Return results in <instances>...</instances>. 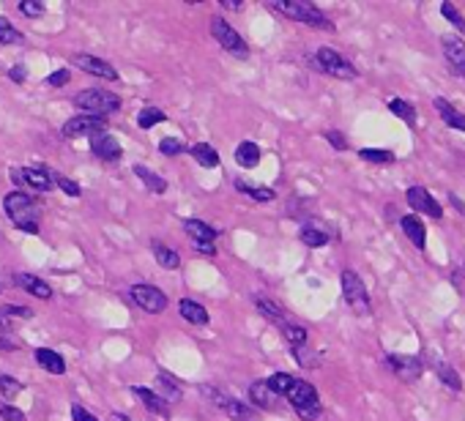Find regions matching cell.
<instances>
[{
    "label": "cell",
    "mask_w": 465,
    "mask_h": 421,
    "mask_svg": "<svg viewBox=\"0 0 465 421\" xmlns=\"http://www.w3.org/2000/svg\"><path fill=\"white\" fill-rule=\"evenodd\" d=\"M3 208H6V214H8V219L14 222L17 230H25V232H38V205H36V200L31 195H25V192H11V195H6L3 200Z\"/></svg>",
    "instance_id": "obj_1"
},
{
    "label": "cell",
    "mask_w": 465,
    "mask_h": 421,
    "mask_svg": "<svg viewBox=\"0 0 465 421\" xmlns=\"http://www.w3.org/2000/svg\"><path fill=\"white\" fill-rule=\"evenodd\" d=\"M271 8L285 14V17H290V20H296V22H301V25L320 28V31H334V22L307 0H277V3H271Z\"/></svg>",
    "instance_id": "obj_2"
},
{
    "label": "cell",
    "mask_w": 465,
    "mask_h": 421,
    "mask_svg": "<svg viewBox=\"0 0 465 421\" xmlns=\"http://www.w3.org/2000/svg\"><path fill=\"white\" fill-rule=\"evenodd\" d=\"M74 104H77L80 110H85V115L107 118V115H113V112L121 110V96H115V94H110V91L93 88V91L77 94V96H74Z\"/></svg>",
    "instance_id": "obj_3"
},
{
    "label": "cell",
    "mask_w": 465,
    "mask_h": 421,
    "mask_svg": "<svg viewBox=\"0 0 465 421\" xmlns=\"http://www.w3.org/2000/svg\"><path fill=\"white\" fill-rule=\"evenodd\" d=\"M287 402L299 411V416L304 421H315L320 416V399H317V389L307 383V381H293L290 391L285 394Z\"/></svg>",
    "instance_id": "obj_4"
},
{
    "label": "cell",
    "mask_w": 465,
    "mask_h": 421,
    "mask_svg": "<svg viewBox=\"0 0 465 421\" xmlns=\"http://www.w3.org/2000/svg\"><path fill=\"white\" fill-rule=\"evenodd\" d=\"M342 282V295H345V301H348V306L356 312V315H370V293L364 288V279L356 274V271H350V268H345L340 276Z\"/></svg>",
    "instance_id": "obj_5"
},
{
    "label": "cell",
    "mask_w": 465,
    "mask_h": 421,
    "mask_svg": "<svg viewBox=\"0 0 465 421\" xmlns=\"http://www.w3.org/2000/svg\"><path fill=\"white\" fill-rule=\"evenodd\" d=\"M312 66H315L317 71H323V74L337 77V80H356V77H359L356 66L350 64V61H345L340 52H334V50H329V47L317 50V55H315Z\"/></svg>",
    "instance_id": "obj_6"
},
{
    "label": "cell",
    "mask_w": 465,
    "mask_h": 421,
    "mask_svg": "<svg viewBox=\"0 0 465 421\" xmlns=\"http://www.w3.org/2000/svg\"><path fill=\"white\" fill-rule=\"evenodd\" d=\"M211 36H214L219 44H222V50H224V52H230L233 58H238V61L249 58L247 41L233 31V28H230V22H224L222 17H214V20H211Z\"/></svg>",
    "instance_id": "obj_7"
},
{
    "label": "cell",
    "mask_w": 465,
    "mask_h": 421,
    "mask_svg": "<svg viewBox=\"0 0 465 421\" xmlns=\"http://www.w3.org/2000/svg\"><path fill=\"white\" fill-rule=\"evenodd\" d=\"M386 364H389V369L394 372V378H397V381H403V383H416V381L422 378V372H424L422 361H419L416 356L389 353V356H386Z\"/></svg>",
    "instance_id": "obj_8"
},
{
    "label": "cell",
    "mask_w": 465,
    "mask_h": 421,
    "mask_svg": "<svg viewBox=\"0 0 465 421\" xmlns=\"http://www.w3.org/2000/svg\"><path fill=\"white\" fill-rule=\"evenodd\" d=\"M131 298H134L137 306H143L151 315L167 309V295L159 290V288H154V285H134L131 288Z\"/></svg>",
    "instance_id": "obj_9"
},
{
    "label": "cell",
    "mask_w": 465,
    "mask_h": 421,
    "mask_svg": "<svg viewBox=\"0 0 465 421\" xmlns=\"http://www.w3.org/2000/svg\"><path fill=\"white\" fill-rule=\"evenodd\" d=\"M91 151L101 159V162H118L121 156H124V151H121V145H118V140L110 134L107 129L101 131H93L91 134Z\"/></svg>",
    "instance_id": "obj_10"
},
{
    "label": "cell",
    "mask_w": 465,
    "mask_h": 421,
    "mask_svg": "<svg viewBox=\"0 0 465 421\" xmlns=\"http://www.w3.org/2000/svg\"><path fill=\"white\" fill-rule=\"evenodd\" d=\"M441 47H443V58L449 64V71L465 77V41L460 36H443L441 38Z\"/></svg>",
    "instance_id": "obj_11"
},
{
    "label": "cell",
    "mask_w": 465,
    "mask_h": 421,
    "mask_svg": "<svg viewBox=\"0 0 465 421\" xmlns=\"http://www.w3.org/2000/svg\"><path fill=\"white\" fill-rule=\"evenodd\" d=\"M11 181L17 186H31V189H38V192H50L52 189V172H47V170H33V167L11 170Z\"/></svg>",
    "instance_id": "obj_12"
},
{
    "label": "cell",
    "mask_w": 465,
    "mask_h": 421,
    "mask_svg": "<svg viewBox=\"0 0 465 421\" xmlns=\"http://www.w3.org/2000/svg\"><path fill=\"white\" fill-rule=\"evenodd\" d=\"M405 197H408V205H410L413 211H422V214L433 216L435 222H438V219H443V208L435 202L433 195H430L424 186H410V189L405 192Z\"/></svg>",
    "instance_id": "obj_13"
},
{
    "label": "cell",
    "mask_w": 465,
    "mask_h": 421,
    "mask_svg": "<svg viewBox=\"0 0 465 421\" xmlns=\"http://www.w3.org/2000/svg\"><path fill=\"white\" fill-rule=\"evenodd\" d=\"M107 129V118H96V115H77V118H69L63 124V137H83L88 134L91 137L93 131Z\"/></svg>",
    "instance_id": "obj_14"
},
{
    "label": "cell",
    "mask_w": 465,
    "mask_h": 421,
    "mask_svg": "<svg viewBox=\"0 0 465 421\" xmlns=\"http://www.w3.org/2000/svg\"><path fill=\"white\" fill-rule=\"evenodd\" d=\"M211 399H214V405L222 408L227 416L233 421H257L255 416V411H249L244 402H238V399H233V397H227V394H222V391H211L208 394Z\"/></svg>",
    "instance_id": "obj_15"
},
{
    "label": "cell",
    "mask_w": 465,
    "mask_h": 421,
    "mask_svg": "<svg viewBox=\"0 0 465 421\" xmlns=\"http://www.w3.org/2000/svg\"><path fill=\"white\" fill-rule=\"evenodd\" d=\"M74 66H80L85 74H93V77H101V80H118V71L115 66H110L101 58H93V55H74Z\"/></svg>",
    "instance_id": "obj_16"
},
{
    "label": "cell",
    "mask_w": 465,
    "mask_h": 421,
    "mask_svg": "<svg viewBox=\"0 0 465 421\" xmlns=\"http://www.w3.org/2000/svg\"><path fill=\"white\" fill-rule=\"evenodd\" d=\"M400 227H403L408 241H410L416 249H424V246H427V230H424V222H422L419 216H413V214L400 216Z\"/></svg>",
    "instance_id": "obj_17"
},
{
    "label": "cell",
    "mask_w": 465,
    "mask_h": 421,
    "mask_svg": "<svg viewBox=\"0 0 465 421\" xmlns=\"http://www.w3.org/2000/svg\"><path fill=\"white\" fill-rule=\"evenodd\" d=\"M14 282H17V288L28 290V293H31V295H36V298H41V301L52 298V288H50V285H47L44 279L33 276V274H14Z\"/></svg>",
    "instance_id": "obj_18"
},
{
    "label": "cell",
    "mask_w": 465,
    "mask_h": 421,
    "mask_svg": "<svg viewBox=\"0 0 465 421\" xmlns=\"http://www.w3.org/2000/svg\"><path fill=\"white\" fill-rule=\"evenodd\" d=\"M249 399H252L257 408H263V411H274L279 402V397L269 389L266 381H255V383L249 386Z\"/></svg>",
    "instance_id": "obj_19"
},
{
    "label": "cell",
    "mask_w": 465,
    "mask_h": 421,
    "mask_svg": "<svg viewBox=\"0 0 465 421\" xmlns=\"http://www.w3.org/2000/svg\"><path fill=\"white\" fill-rule=\"evenodd\" d=\"M184 230L186 235L192 238V244H214L219 235L214 227L200 222V219H184Z\"/></svg>",
    "instance_id": "obj_20"
},
{
    "label": "cell",
    "mask_w": 465,
    "mask_h": 421,
    "mask_svg": "<svg viewBox=\"0 0 465 421\" xmlns=\"http://www.w3.org/2000/svg\"><path fill=\"white\" fill-rule=\"evenodd\" d=\"M435 110H438V115L443 118L446 126H452V129H457V131H465V112H460L452 101H446V98H435Z\"/></svg>",
    "instance_id": "obj_21"
},
{
    "label": "cell",
    "mask_w": 465,
    "mask_h": 421,
    "mask_svg": "<svg viewBox=\"0 0 465 421\" xmlns=\"http://www.w3.org/2000/svg\"><path fill=\"white\" fill-rule=\"evenodd\" d=\"M131 394H137V399H140L151 413H162V416L170 413V405L164 402V397H162L159 391H151V389H145V386H134Z\"/></svg>",
    "instance_id": "obj_22"
},
{
    "label": "cell",
    "mask_w": 465,
    "mask_h": 421,
    "mask_svg": "<svg viewBox=\"0 0 465 421\" xmlns=\"http://www.w3.org/2000/svg\"><path fill=\"white\" fill-rule=\"evenodd\" d=\"M36 361L41 369H47L50 375H63L66 372V361L58 350H50V348H38L36 350Z\"/></svg>",
    "instance_id": "obj_23"
},
{
    "label": "cell",
    "mask_w": 465,
    "mask_h": 421,
    "mask_svg": "<svg viewBox=\"0 0 465 421\" xmlns=\"http://www.w3.org/2000/svg\"><path fill=\"white\" fill-rule=\"evenodd\" d=\"M435 375H438V381H441L446 389L452 391V394H457V391L463 389V381H460V375H457V369H455L452 364H443V361H438V364H435Z\"/></svg>",
    "instance_id": "obj_24"
},
{
    "label": "cell",
    "mask_w": 465,
    "mask_h": 421,
    "mask_svg": "<svg viewBox=\"0 0 465 421\" xmlns=\"http://www.w3.org/2000/svg\"><path fill=\"white\" fill-rule=\"evenodd\" d=\"M178 312L184 315V320L194 325H206L208 323V312H206V306H200L197 301H192V298H184L181 304H178Z\"/></svg>",
    "instance_id": "obj_25"
},
{
    "label": "cell",
    "mask_w": 465,
    "mask_h": 421,
    "mask_svg": "<svg viewBox=\"0 0 465 421\" xmlns=\"http://www.w3.org/2000/svg\"><path fill=\"white\" fill-rule=\"evenodd\" d=\"M134 175L145 184V189L148 192H156V195H162L164 189H167V181L162 178V175H156V172H151L148 167H143V164H134Z\"/></svg>",
    "instance_id": "obj_26"
},
{
    "label": "cell",
    "mask_w": 465,
    "mask_h": 421,
    "mask_svg": "<svg viewBox=\"0 0 465 421\" xmlns=\"http://www.w3.org/2000/svg\"><path fill=\"white\" fill-rule=\"evenodd\" d=\"M151 252H154L156 263H159L162 268H167V271H173V268H178V265H181L178 252L167 249V246H164V244H159V241H151Z\"/></svg>",
    "instance_id": "obj_27"
},
{
    "label": "cell",
    "mask_w": 465,
    "mask_h": 421,
    "mask_svg": "<svg viewBox=\"0 0 465 421\" xmlns=\"http://www.w3.org/2000/svg\"><path fill=\"white\" fill-rule=\"evenodd\" d=\"M236 162L241 164L244 170L257 167V164H260V148H257L255 142H241V145L236 148Z\"/></svg>",
    "instance_id": "obj_28"
},
{
    "label": "cell",
    "mask_w": 465,
    "mask_h": 421,
    "mask_svg": "<svg viewBox=\"0 0 465 421\" xmlns=\"http://www.w3.org/2000/svg\"><path fill=\"white\" fill-rule=\"evenodd\" d=\"M255 304H257V312H260L263 318H269V320H274V323H285V312H282V306H279L277 301H271V298H266V295H257Z\"/></svg>",
    "instance_id": "obj_29"
},
{
    "label": "cell",
    "mask_w": 465,
    "mask_h": 421,
    "mask_svg": "<svg viewBox=\"0 0 465 421\" xmlns=\"http://www.w3.org/2000/svg\"><path fill=\"white\" fill-rule=\"evenodd\" d=\"M189 154L194 156V162L200 164V167H217L219 164V154L208 145V142H197V145H192Z\"/></svg>",
    "instance_id": "obj_30"
},
{
    "label": "cell",
    "mask_w": 465,
    "mask_h": 421,
    "mask_svg": "<svg viewBox=\"0 0 465 421\" xmlns=\"http://www.w3.org/2000/svg\"><path fill=\"white\" fill-rule=\"evenodd\" d=\"M389 110H392V112H394L400 121H405L408 126H416V121H419V118H416V110H413V104H408L405 98H392V101H389Z\"/></svg>",
    "instance_id": "obj_31"
},
{
    "label": "cell",
    "mask_w": 465,
    "mask_h": 421,
    "mask_svg": "<svg viewBox=\"0 0 465 421\" xmlns=\"http://www.w3.org/2000/svg\"><path fill=\"white\" fill-rule=\"evenodd\" d=\"M279 331H282V337L293 345V348H301V345H307V328L304 325H296V323H279Z\"/></svg>",
    "instance_id": "obj_32"
},
{
    "label": "cell",
    "mask_w": 465,
    "mask_h": 421,
    "mask_svg": "<svg viewBox=\"0 0 465 421\" xmlns=\"http://www.w3.org/2000/svg\"><path fill=\"white\" fill-rule=\"evenodd\" d=\"M236 189H238V192H244V195H249L252 200H257V202H271V200L277 197L274 189H266V186H252V184H247V181H236Z\"/></svg>",
    "instance_id": "obj_33"
},
{
    "label": "cell",
    "mask_w": 465,
    "mask_h": 421,
    "mask_svg": "<svg viewBox=\"0 0 465 421\" xmlns=\"http://www.w3.org/2000/svg\"><path fill=\"white\" fill-rule=\"evenodd\" d=\"M162 121H167V115H164L162 110H156V107H145V110H140V115H137L140 129H151V126L162 124Z\"/></svg>",
    "instance_id": "obj_34"
},
{
    "label": "cell",
    "mask_w": 465,
    "mask_h": 421,
    "mask_svg": "<svg viewBox=\"0 0 465 421\" xmlns=\"http://www.w3.org/2000/svg\"><path fill=\"white\" fill-rule=\"evenodd\" d=\"M359 156H362L364 162H372V164H392L394 162V154H392V151H383V148H362Z\"/></svg>",
    "instance_id": "obj_35"
},
{
    "label": "cell",
    "mask_w": 465,
    "mask_h": 421,
    "mask_svg": "<svg viewBox=\"0 0 465 421\" xmlns=\"http://www.w3.org/2000/svg\"><path fill=\"white\" fill-rule=\"evenodd\" d=\"M25 36L17 31L6 17H0V44H22Z\"/></svg>",
    "instance_id": "obj_36"
},
{
    "label": "cell",
    "mask_w": 465,
    "mask_h": 421,
    "mask_svg": "<svg viewBox=\"0 0 465 421\" xmlns=\"http://www.w3.org/2000/svg\"><path fill=\"white\" fill-rule=\"evenodd\" d=\"M293 381H296V378H290L287 372H274V375H271L266 383H269V389L274 391L277 397H282V394H287V391H290Z\"/></svg>",
    "instance_id": "obj_37"
},
{
    "label": "cell",
    "mask_w": 465,
    "mask_h": 421,
    "mask_svg": "<svg viewBox=\"0 0 465 421\" xmlns=\"http://www.w3.org/2000/svg\"><path fill=\"white\" fill-rule=\"evenodd\" d=\"M301 241H304L310 249H320V246H326V244H329V235H326L323 230L304 227V230H301Z\"/></svg>",
    "instance_id": "obj_38"
},
{
    "label": "cell",
    "mask_w": 465,
    "mask_h": 421,
    "mask_svg": "<svg viewBox=\"0 0 465 421\" xmlns=\"http://www.w3.org/2000/svg\"><path fill=\"white\" fill-rule=\"evenodd\" d=\"M22 383L20 381H14V378H8V375H0V394L6 397V399H14V397H20L22 394Z\"/></svg>",
    "instance_id": "obj_39"
},
{
    "label": "cell",
    "mask_w": 465,
    "mask_h": 421,
    "mask_svg": "<svg viewBox=\"0 0 465 421\" xmlns=\"http://www.w3.org/2000/svg\"><path fill=\"white\" fill-rule=\"evenodd\" d=\"M441 14H443V17H446V20H449V22H452L457 31L465 33V17L460 14V11H457V6H452V3H443V6H441Z\"/></svg>",
    "instance_id": "obj_40"
},
{
    "label": "cell",
    "mask_w": 465,
    "mask_h": 421,
    "mask_svg": "<svg viewBox=\"0 0 465 421\" xmlns=\"http://www.w3.org/2000/svg\"><path fill=\"white\" fill-rule=\"evenodd\" d=\"M184 142L178 140V137H164L162 142H159V154H164V156H178V154H184Z\"/></svg>",
    "instance_id": "obj_41"
},
{
    "label": "cell",
    "mask_w": 465,
    "mask_h": 421,
    "mask_svg": "<svg viewBox=\"0 0 465 421\" xmlns=\"http://www.w3.org/2000/svg\"><path fill=\"white\" fill-rule=\"evenodd\" d=\"M293 356H296V361H299L301 367H317V364H320V356H317V353H312L307 345L293 348Z\"/></svg>",
    "instance_id": "obj_42"
},
{
    "label": "cell",
    "mask_w": 465,
    "mask_h": 421,
    "mask_svg": "<svg viewBox=\"0 0 465 421\" xmlns=\"http://www.w3.org/2000/svg\"><path fill=\"white\" fill-rule=\"evenodd\" d=\"M69 77H71L69 68H58V71H52V74L44 80V85H47V88H63V85L69 82Z\"/></svg>",
    "instance_id": "obj_43"
},
{
    "label": "cell",
    "mask_w": 465,
    "mask_h": 421,
    "mask_svg": "<svg viewBox=\"0 0 465 421\" xmlns=\"http://www.w3.org/2000/svg\"><path fill=\"white\" fill-rule=\"evenodd\" d=\"M52 175H55V181H58V186H61L63 192H66V195L69 197H80V192H83V189H80V184H74V181H69V178H66V175H58V172H52Z\"/></svg>",
    "instance_id": "obj_44"
},
{
    "label": "cell",
    "mask_w": 465,
    "mask_h": 421,
    "mask_svg": "<svg viewBox=\"0 0 465 421\" xmlns=\"http://www.w3.org/2000/svg\"><path fill=\"white\" fill-rule=\"evenodd\" d=\"M20 11H22L25 17H41V14H44V3H38V0H22V3H20Z\"/></svg>",
    "instance_id": "obj_45"
},
{
    "label": "cell",
    "mask_w": 465,
    "mask_h": 421,
    "mask_svg": "<svg viewBox=\"0 0 465 421\" xmlns=\"http://www.w3.org/2000/svg\"><path fill=\"white\" fill-rule=\"evenodd\" d=\"M0 315H3V318H6V315H14V318H33L31 309H28V306H20V304H8V306H3Z\"/></svg>",
    "instance_id": "obj_46"
},
{
    "label": "cell",
    "mask_w": 465,
    "mask_h": 421,
    "mask_svg": "<svg viewBox=\"0 0 465 421\" xmlns=\"http://www.w3.org/2000/svg\"><path fill=\"white\" fill-rule=\"evenodd\" d=\"M326 140L331 142V148H337V151H348V140L342 137V131L329 129V131H326Z\"/></svg>",
    "instance_id": "obj_47"
},
{
    "label": "cell",
    "mask_w": 465,
    "mask_h": 421,
    "mask_svg": "<svg viewBox=\"0 0 465 421\" xmlns=\"http://www.w3.org/2000/svg\"><path fill=\"white\" fill-rule=\"evenodd\" d=\"M0 419H3V421H25V413H22L20 408L3 405V408H0Z\"/></svg>",
    "instance_id": "obj_48"
},
{
    "label": "cell",
    "mask_w": 465,
    "mask_h": 421,
    "mask_svg": "<svg viewBox=\"0 0 465 421\" xmlns=\"http://www.w3.org/2000/svg\"><path fill=\"white\" fill-rule=\"evenodd\" d=\"M71 419L74 421H99L91 411H85L83 405H71Z\"/></svg>",
    "instance_id": "obj_49"
},
{
    "label": "cell",
    "mask_w": 465,
    "mask_h": 421,
    "mask_svg": "<svg viewBox=\"0 0 465 421\" xmlns=\"http://www.w3.org/2000/svg\"><path fill=\"white\" fill-rule=\"evenodd\" d=\"M8 77H11L14 82H25V80H28V71H25V66H14V68L8 71Z\"/></svg>",
    "instance_id": "obj_50"
},
{
    "label": "cell",
    "mask_w": 465,
    "mask_h": 421,
    "mask_svg": "<svg viewBox=\"0 0 465 421\" xmlns=\"http://www.w3.org/2000/svg\"><path fill=\"white\" fill-rule=\"evenodd\" d=\"M197 252H203V255H214L217 249H214V244H192Z\"/></svg>",
    "instance_id": "obj_51"
},
{
    "label": "cell",
    "mask_w": 465,
    "mask_h": 421,
    "mask_svg": "<svg viewBox=\"0 0 465 421\" xmlns=\"http://www.w3.org/2000/svg\"><path fill=\"white\" fill-rule=\"evenodd\" d=\"M11 350H17V345L8 339H0V353H11Z\"/></svg>",
    "instance_id": "obj_52"
},
{
    "label": "cell",
    "mask_w": 465,
    "mask_h": 421,
    "mask_svg": "<svg viewBox=\"0 0 465 421\" xmlns=\"http://www.w3.org/2000/svg\"><path fill=\"white\" fill-rule=\"evenodd\" d=\"M449 200H452V205H455V208H457L460 214H465V202L460 200V197H457V195H449Z\"/></svg>",
    "instance_id": "obj_53"
},
{
    "label": "cell",
    "mask_w": 465,
    "mask_h": 421,
    "mask_svg": "<svg viewBox=\"0 0 465 421\" xmlns=\"http://www.w3.org/2000/svg\"><path fill=\"white\" fill-rule=\"evenodd\" d=\"M8 328H11V325H8V320H6V318H3V315H0V334H6V331H8Z\"/></svg>",
    "instance_id": "obj_54"
},
{
    "label": "cell",
    "mask_w": 465,
    "mask_h": 421,
    "mask_svg": "<svg viewBox=\"0 0 465 421\" xmlns=\"http://www.w3.org/2000/svg\"><path fill=\"white\" fill-rule=\"evenodd\" d=\"M110 421H129V416H124V413H110Z\"/></svg>",
    "instance_id": "obj_55"
},
{
    "label": "cell",
    "mask_w": 465,
    "mask_h": 421,
    "mask_svg": "<svg viewBox=\"0 0 465 421\" xmlns=\"http://www.w3.org/2000/svg\"><path fill=\"white\" fill-rule=\"evenodd\" d=\"M0 290H3V288H0Z\"/></svg>",
    "instance_id": "obj_56"
}]
</instances>
